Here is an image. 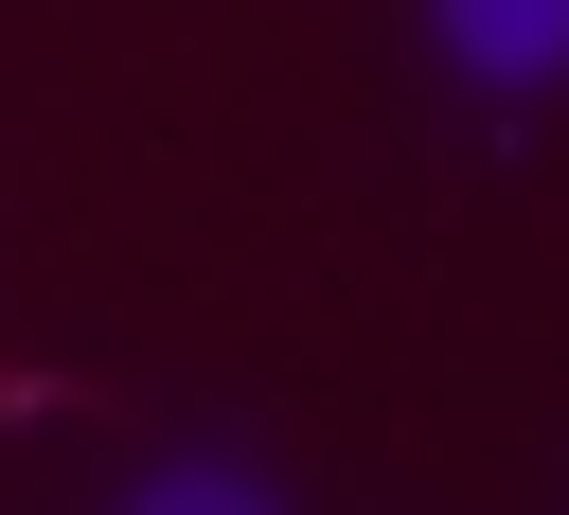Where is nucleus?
Returning a JSON list of instances; mask_svg holds the SVG:
<instances>
[{"label":"nucleus","mask_w":569,"mask_h":515,"mask_svg":"<svg viewBox=\"0 0 569 515\" xmlns=\"http://www.w3.org/2000/svg\"><path fill=\"white\" fill-rule=\"evenodd\" d=\"M124 515H267V479H249V462H160Z\"/></svg>","instance_id":"obj_2"},{"label":"nucleus","mask_w":569,"mask_h":515,"mask_svg":"<svg viewBox=\"0 0 569 515\" xmlns=\"http://www.w3.org/2000/svg\"><path fill=\"white\" fill-rule=\"evenodd\" d=\"M427 36H445L480 89H551V71H569V0H427Z\"/></svg>","instance_id":"obj_1"},{"label":"nucleus","mask_w":569,"mask_h":515,"mask_svg":"<svg viewBox=\"0 0 569 515\" xmlns=\"http://www.w3.org/2000/svg\"><path fill=\"white\" fill-rule=\"evenodd\" d=\"M0 408H36V391H18V373H0Z\"/></svg>","instance_id":"obj_3"}]
</instances>
